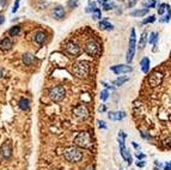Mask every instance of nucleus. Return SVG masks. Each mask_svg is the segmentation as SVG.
I'll use <instances>...</instances> for the list:
<instances>
[{"label": "nucleus", "mask_w": 171, "mask_h": 170, "mask_svg": "<svg viewBox=\"0 0 171 170\" xmlns=\"http://www.w3.org/2000/svg\"><path fill=\"white\" fill-rule=\"evenodd\" d=\"M135 156H136V158H138V161H143V159H145V157H146L144 153H139V152H136Z\"/></svg>", "instance_id": "nucleus-38"}, {"label": "nucleus", "mask_w": 171, "mask_h": 170, "mask_svg": "<svg viewBox=\"0 0 171 170\" xmlns=\"http://www.w3.org/2000/svg\"><path fill=\"white\" fill-rule=\"evenodd\" d=\"M108 117L113 121H121L122 119L126 117V113L125 112H110L108 114Z\"/></svg>", "instance_id": "nucleus-13"}, {"label": "nucleus", "mask_w": 171, "mask_h": 170, "mask_svg": "<svg viewBox=\"0 0 171 170\" xmlns=\"http://www.w3.org/2000/svg\"><path fill=\"white\" fill-rule=\"evenodd\" d=\"M4 21H5V17H4L3 15H0V24H3Z\"/></svg>", "instance_id": "nucleus-44"}, {"label": "nucleus", "mask_w": 171, "mask_h": 170, "mask_svg": "<svg viewBox=\"0 0 171 170\" xmlns=\"http://www.w3.org/2000/svg\"><path fill=\"white\" fill-rule=\"evenodd\" d=\"M159 35H158V33H156V31H153V33H151L150 34V37H148V43L150 44H153L154 47H156V44H157V41H158V37Z\"/></svg>", "instance_id": "nucleus-21"}, {"label": "nucleus", "mask_w": 171, "mask_h": 170, "mask_svg": "<svg viewBox=\"0 0 171 170\" xmlns=\"http://www.w3.org/2000/svg\"><path fill=\"white\" fill-rule=\"evenodd\" d=\"M132 145H133V146H134V147H135V148H140V146H139V145H138V144H136V143H134V142H133V143H132Z\"/></svg>", "instance_id": "nucleus-45"}, {"label": "nucleus", "mask_w": 171, "mask_h": 170, "mask_svg": "<svg viewBox=\"0 0 171 170\" xmlns=\"http://www.w3.org/2000/svg\"><path fill=\"white\" fill-rule=\"evenodd\" d=\"M164 170H171V162H166V163H165Z\"/></svg>", "instance_id": "nucleus-40"}, {"label": "nucleus", "mask_w": 171, "mask_h": 170, "mask_svg": "<svg viewBox=\"0 0 171 170\" xmlns=\"http://www.w3.org/2000/svg\"><path fill=\"white\" fill-rule=\"evenodd\" d=\"M169 7H170V5H168V4H160V5L158 6V15L163 16L164 12H165V10H168Z\"/></svg>", "instance_id": "nucleus-26"}, {"label": "nucleus", "mask_w": 171, "mask_h": 170, "mask_svg": "<svg viewBox=\"0 0 171 170\" xmlns=\"http://www.w3.org/2000/svg\"><path fill=\"white\" fill-rule=\"evenodd\" d=\"M135 3H136V1H135V0H134V1H132V3H129V4H128V6H129V7H132V6H133V5L135 4Z\"/></svg>", "instance_id": "nucleus-46"}, {"label": "nucleus", "mask_w": 171, "mask_h": 170, "mask_svg": "<svg viewBox=\"0 0 171 170\" xmlns=\"http://www.w3.org/2000/svg\"><path fill=\"white\" fill-rule=\"evenodd\" d=\"M72 71H73L74 76L78 77V78H86L90 73V62L85 61V60L74 62Z\"/></svg>", "instance_id": "nucleus-1"}, {"label": "nucleus", "mask_w": 171, "mask_h": 170, "mask_svg": "<svg viewBox=\"0 0 171 170\" xmlns=\"http://www.w3.org/2000/svg\"><path fill=\"white\" fill-rule=\"evenodd\" d=\"M64 49L69 55H73V56H77L80 54V47L74 42H66L64 44Z\"/></svg>", "instance_id": "nucleus-11"}, {"label": "nucleus", "mask_w": 171, "mask_h": 170, "mask_svg": "<svg viewBox=\"0 0 171 170\" xmlns=\"http://www.w3.org/2000/svg\"><path fill=\"white\" fill-rule=\"evenodd\" d=\"M92 18H95V19H99V18H102V11L97 7L96 8V11L92 13Z\"/></svg>", "instance_id": "nucleus-32"}, {"label": "nucleus", "mask_w": 171, "mask_h": 170, "mask_svg": "<svg viewBox=\"0 0 171 170\" xmlns=\"http://www.w3.org/2000/svg\"><path fill=\"white\" fill-rule=\"evenodd\" d=\"M64 157L68 162L74 163V162H79L83 158V152L75 146H69L64 150Z\"/></svg>", "instance_id": "nucleus-4"}, {"label": "nucleus", "mask_w": 171, "mask_h": 170, "mask_svg": "<svg viewBox=\"0 0 171 170\" xmlns=\"http://www.w3.org/2000/svg\"><path fill=\"white\" fill-rule=\"evenodd\" d=\"M77 5H78V1H77V0H69V1H68V6L71 7V8L77 7Z\"/></svg>", "instance_id": "nucleus-35"}, {"label": "nucleus", "mask_w": 171, "mask_h": 170, "mask_svg": "<svg viewBox=\"0 0 171 170\" xmlns=\"http://www.w3.org/2000/svg\"><path fill=\"white\" fill-rule=\"evenodd\" d=\"M154 170H160V169H158V167H157V168H156V169H154Z\"/></svg>", "instance_id": "nucleus-47"}, {"label": "nucleus", "mask_w": 171, "mask_h": 170, "mask_svg": "<svg viewBox=\"0 0 171 170\" xmlns=\"http://www.w3.org/2000/svg\"><path fill=\"white\" fill-rule=\"evenodd\" d=\"M120 170H123V169H122V168H121V169H120Z\"/></svg>", "instance_id": "nucleus-49"}, {"label": "nucleus", "mask_w": 171, "mask_h": 170, "mask_svg": "<svg viewBox=\"0 0 171 170\" xmlns=\"http://www.w3.org/2000/svg\"><path fill=\"white\" fill-rule=\"evenodd\" d=\"M140 135H141L143 138H145V139H147V140H152V137H151L150 134H146L145 132H140Z\"/></svg>", "instance_id": "nucleus-37"}, {"label": "nucleus", "mask_w": 171, "mask_h": 170, "mask_svg": "<svg viewBox=\"0 0 171 170\" xmlns=\"http://www.w3.org/2000/svg\"><path fill=\"white\" fill-rule=\"evenodd\" d=\"M105 110H107L105 105H100V107H99V112H105Z\"/></svg>", "instance_id": "nucleus-43"}, {"label": "nucleus", "mask_w": 171, "mask_h": 170, "mask_svg": "<svg viewBox=\"0 0 171 170\" xmlns=\"http://www.w3.org/2000/svg\"><path fill=\"white\" fill-rule=\"evenodd\" d=\"M53 15H54V17L56 18V19H64L65 18V10H64V7L62 6H56L55 8H54V11H53Z\"/></svg>", "instance_id": "nucleus-16"}, {"label": "nucleus", "mask_w": 171, "mask_h": 170, "mask_svg": "<svg viewBox=\"0 0 171 170\" xmlns=\"http://www.w3.org/2000/svg\"><path fill=\"white\" fill-rule=\"evenodd\" d=\"M156 21V16H153V15H151L150 17H147L146 19H144L143 21V24H148V23H153Z\"/></svg>", "instance_id": "nucleus-31"}, {"label": "nucleus", "mask_w": 171, "mask_h": 170, "mask_svg": "<svg viewBox=\"0 0 171 170\" xmlns=\"http://www.w3.org/2000/svg\"><path fill=\"white\" fill-rule=\"evenodd\" d=\"M65 94H66L65 89L62 86H60V85L59 86H54V87H52L49 90V97L54 102H60L65 97Z\"/></svg>", "instance_id": "nucleus-6"}, {"label": "nucleus", "mask_w": 171, "mask_h": 170, "mask_svg": "<svg viewBox=\"0 0 171 170\" xmlns=\"http://www.w3.org/2000/svg\"><path fill=\"white\" fill-rule=\"evenodd\" d=\"M110 71L114 72L115 74H125V73H130L133 72V67L129 65H114L110 67Z\"/></svg>", "instance_id": "nucleus-9"}, {"label": "nucleus", "mask_w": 171, "mask_h": 170, "mask_svg": "<svg viewBox=\"0 0 171 170\" xmlns=\"http://www.w3.org/2000/svg\"><path fill=\"white\" fill-rule=\"evenodd\" d=\"M73 114H74V116H75L77 119H79V120H85V119L89 116V110H87L86 105L80 104V105H78V107H75V108L73 109Z\"/></svg>", "instance_id": "nucleus-10"}, {"label": "nucleus", "mask_w": 171, "mask_h": 170, "mask_svg": "<svg viewBox=\"0 0 171 170\" xmlns=\"http://www.w3.org/2000/svg\"><path fill=\"white\" fill-rule=\"evenodd\" d=\"M126 133L120 131L118 132V146H120V153H121L122 158L125 159V161L130 165L133 163V158H132V155H130V152L127 150L126 147V144H125V139H126Z\"/></svg>", "instance_id": "nucleus-2"}, {"label": "nucleus", "mask_w": 171, "mask_h": 170, "mask_svg": "<svg viewBox=\"0 0 171 170\" xmlns=\"http://www.w3.org/2000/svg\"><path fill=\"white\" fill-rule=\"evenodd\" d=\"M98 26L99 29H102V30H108V31H111V30L114 29V25L113 24H110L108 22V19H103V21H100L98 23Z\"/></svg>", "instance_id": "nucleus-18"}, {"label": "nucleus", "mask_w": 171, "mask_h": 170, "mask_svg": "<svg viewBox=\"0 0 171 170\" xmlns=\"http://www.w3.org/2000/svg\"><path fill=\"white\" fill-rule=\"evenodd\" d=\"M129 80V78L128 77H118L117 79H115V80L113 82V84L114 85H116V86H121V85H123L126 82H128Z\"/></svg>", "instance_id": "nucleus-23"}, {"label": "nucleus", "mask_w": 171, "mask_h": 170, "mask_svg": "<svg viewBox=\"0 0 171 170\" xmlns=\"http://www.w3.org/2000/svg\"><path fill=\"white\" fill-rule=\"evenodd\" d=\"M33 61H34V56L30 54V53H25V54L23 55V62H24L25 65H28V66L33 65Z\"/></svg>", "instance_id": "nucleus-22"}, {"label": "nucleus", "mask_w": 171, "mask_h": 170, "mask_svg": "<svg viewBox=\"0 0 171 170\" xmlns=\"http://www.w3.org/2000/svg\"><path fill=\"white\" fill-rule=\"evenodd\" d=\"M102 85H104V86H105L107 89H111V90L114 89V86H111V85H109V84H107L105 82H103V83H102Z\"/></svg>", "instance_id": "nucleus-41"}, {"label": "nucleus", "mask_w": 171, "mask_h": 170, "mask_svg": "<svg viewBox=\"0 0 171 170\" xmlns=\"http://www.w3.org/2000/svg\"><path fill=\"white\" fill-rule=\"evenodd\" d=\"M84 51L90 56H98L100 54V47H99L98 43H96L93 41H90V42H87L85 44Z\"/></svg>", "instance_id": "nucleus-7"}, {"label": "nucleus", "mask_w": 171, "mask_h": 170, "mask_svg": "<svg viewBox=\"0 0 171 170\" xmlns=\"http://www.w3.org/2000/svg\"><path fill=\"white\" fill-rule=\"evenodd\" d=\"M96 8H97L96 3H90V4L87 5V7H86V12H91V13H93V12L96 11Z\"/></svg>", "instance_id": "nucleus-29"}, {"label": "nucleus", "mask_w": 171, "mask_h": 170, "mask_svg": "<svg viewBox=\"0 0 171 170\" xmlns=\"http://www.w3.org/2000/svg\"><path fill=\"white\" fill-rule=\"evenodd\" d=\"M19 3H21V0H16L15 1V5H13V10H12V12L16 13L18 11V7H19Z\"/></svg>", "instance_id": "nucleus-34"}, {"label": "nucleus", "mask_w": 171, "mask_h": 170, "mask_svg": "<svg viewBox=\"0 0 171 170\" xmlns=\"http://www.w3.org/2000/svg\"><path fill=\"white\" fill-rule=\"evenodd\" d=\"M12 46H13V43H12V41H11V40H10L8 37L3 38V40H1V42H0V49H1L3 52H7V51H10V49L12 48Z\"/></svg>", "instance_id": "nucleus-14"}, {"label": "nucleus", "mask_w": 171, "mask_h": 170, "mask_svg": "<svg viewBox=\"0 0 171 170\" xmlns=\"http://www.w3.org/2000/svg\"><path fill=\"white\" fill-rule=\"evenodd\" d=\"M102 7H103L104 11H110V10H113V8L115 7V4H114V3H110L109 0H108V1H107L105 4L102 5Z\"/></svg>", "instance_id": "nucleus-28"}, {"label": "nucleus", "mask_w": 171, "mask_h": 170, "mask_svg": "<svg viewBox=\"0 0 171 170\" xmlns=\"http://www.w3.org/2000/svg\"><path fill=\"white\" fill-rule=\"evenodd\" d=\"M150 66H151V61L147 56L143 58L141 61H140V68H141V71L144 73H148L150 72Z\"/></svg>", "instance_id": "nucleus-15"}, {"label": "nucleus", "mask_w": 171, "mask_h": 170, "mask_svg": "<svg viewBox=\"0 0 171 170\" xmlns=\"http://www.w3.org/2000/svg\"><path fill=\"white\" fill-rule=\"evenodd\" d=\"M148 11H150V8H146V7L138 8V10H134V11L130 12V16H132V17H143V16L147 15Z\"/></svg>", "instance_id": "nucleus-17"}, {"label": "nucleus", "mask_w": 171, "mask_h": 170, "mask_svg": "<svg viewBox=\"0 0 171 170\" xmlns=\"http://www.w3.org/2000/svg\"><path fill=\"white\" fill-rule=\"evenodd\" d=\"M18 105H19V108H21L22 110H28L29 107H30V102H29V99H26V98L23 97V98L19 99Z\"/></svg>", "instance_id": "nucleus-20"}, {"label": "nucleus", "mask_w": 171, "mask_h": 170, "mask_svg": "<svg viewBox=\"0 0 171 170\" xmlns=\"http://www.w3.org/2000/svg\"><path fill=\"white\" fill-rule=\"evenodd\" d=\"M108 97H109V91L108 90H103V91L100 92V99H102V101H107Z\"/></svg>", "instance_id": "nucleus-33"}, {"label": "nucleus", "mask_w": 171, "mask_h": 170, "mask_svg": "<svg viewBox=\"0 0 171 170\" xmlns=\"http://www.w3.org/2000/svg\"><path fill=\"white\" fill-rule=\"evenodd\" d=\"M84 170H95V167H93V165H87Z\"/></svg>", "instance_id": "nucleus-42"}, {"label": "nucleus", "mask_w": 171, "mask_h": 170, "mask_svg": "<svg viewBox=\"0 0 171 170\" xmlns=\"http://www.w3.org/2000/svg\"><path fill=\"white\" fill-rule=\"evenodd\" d=\"M74 144L83 148H91L92 146V138L89 132H80L74 138Z\"/></svg>", "instance_id": "nucleus-3"}, {"label": "nucleus", "mask_w": 171, "mask_h": 170, "mask_svg": "<svg viewBox=\"0 0 171 170\" xmlns=\"http://www.w3.org/2000/svg\"><path fill=\"white\" fill-rule=\"evenodd\" d=\"M19 33H21V28H19L18 25H16V26H12L11 29L8 30V34H10V36H12V37L17 36Z\"/></svg>", "instance_id": "nucleus-25"}, {"label": "nucleus", "mask_w": 171, "mask_h": 170, "mask_svg": "<svg viewBox=\"0 0 171 170\" xmlns=\"http://www.w3.org/2000/svg\"><path fill=\"white\" fill-rule=\"evenodd\" d=\"M135 48H136V36H135V29H132V33H130L129 37V44H128V51H127V62L130 64L134 59L135 54Z\"/></svg>", "instance_id": "nucleus-5"}, {"label": "nucleus", "mask_w": 171, "mask_h": 170, "mask_svg": "<svg viewBox=\"0 0 171 170\" xmlns=\"http://www.w3.org/2000/svg\"><path fill=\"white\" fill-rule=\"evenodd\" d=\"M163 78H164V74L162 72H159V71L153 72L152 74L150 76V78H148L150 86L151 87H156V86L160 85V84H162V82H163Z\"/></svg>", "instance_id": "nucleus-8"}, {"label": "nucleus", "mask_w": 171, "mask_h": 170, "mask_svg": "<svg viewBox=\"0 0 171 170\" xmlns=\"http://www.w3.org/2000/svg\"><path fill=\"white\" fill-rule=\"evenodd\" d=\"M46 40H47V35L46 33L43 31H38L36 35H35V42L37 44H43L46 42Z\"/></svg>", "instance_id": "nucleus-19"}, {"label": "nucleus", "mask_w": 171, "mask_h": 170, "mask_svg": "<svg viewBox=\"0 0 171 170\" xmlns=\"http://www.w3.org/2000/svg\"><path fill=\"white\" fill-rule=\"evenodd\" d=\"M97 124H98V127H99V128L107 129V125H105V122H104V121H102V120H98Z\"/></svg>", "instance_id": "nucleus-36"}, {"label": "nucleus", "mask_w": 171, "mask_h": 170, "mask_svg": "<svg viewBox=\"0 0 171 170\" xmlns=\"http://www.w3.org/2000/svg\"><path fill=\"white\" fill-rule=\"evenodd\" d=\"M156 5H157L156 0H148V1L144 3V6H145L146 8H152V7H154Z\"/></svg>", "instance_id": "nucleus-30"}, {"label": "nucleus", "mask_w": 171, "mask_h": 170, "mask_svg": "<svg viewBox=\"0 0 171 170\" xmlns=\"http://www.w3.org/2000/svg\"><path fill=\"white\" fill-rule=\"evenodd\" d=\"M166 11H168V15H165L163 18H160V19H159V21L162 22V23H166V22H169L170 19H171V8L169 7V8L166 10Z\"/></svg>", "instance_id": "nucleus-27"}, {"label": "nucleus", "mask_w": 171, "mask_h": 170, "mask_svg": "<svg viewBox=\"0 0 171 170\" xmlns=\"http://www.w3.org/2000/svg\"><path fill=\"white\" fill-rule=\"evenodd\" d=\"M12 155V147L11 145H10L8 143H4L1 145V147H0V156H1V158L4 159H7L10 158Z\"/></svg>", "instance_id": "nucleus-12"}, {"label": "nucleus", "mask_w": 171, "mask_h": 170, "mask_svg": "<svg viewBox=\"0 0 171 170\" xmlns=\"http://www.w3.org/2000/svg\"><path fill=\"white\" fill-rule=\"evenodd\" d=\"M146 42H148V37H147V33H143L141 37H140V42H139V48H145Z\"/></svg>", "instance_id": "nucleus-24"}, {"label": "nucleus", "mask_w": 171, "mask_h": 170, "mask_svg": "<svg viewBox=\"0 0 171 170\" xmlns=\"http://www.w3.org/2000/svg\"><path fill=\"white\" fill-rule=\"evenodd\" d=\"M145 161H144V159H143V161H138L136 162V167H139V168H144L145 167Z\"/></svg>", "instance_id": "nucleus-39"}, {"label": "nucleus", "mask_w": 171, "mask_h": 170, "mask_svg": "<svg viewBox=\"0 0 171 170\" xmlns=\"http://www.w3.org/2000/svg\"><path fill=\"white\" fill-rule=\"evenodd\" d=\"M53 170H60V169H53Z\"/></svg>", "instance_id": "nucleus-48"}]
</instances>
